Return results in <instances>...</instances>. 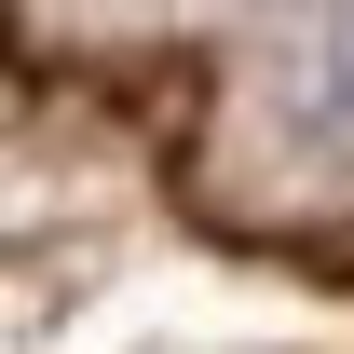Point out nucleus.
Instances as JSON below:
<instances>
[{
	"label": "nucleus",
	"mask_w": 354,
	"mask_h": 354,
	"mask_svg": "<svg viewBox=\"0 0 354 354\" xmlns=\"http://www.w3.org/2000/svg\"><path fill=\"white\" fill-rule=\"evenodd\" d=\"M300 136L354 150V0H327L300 28Z\"/></svg>",
	"instance_id": "f257e3e1"
}]
</instances>
